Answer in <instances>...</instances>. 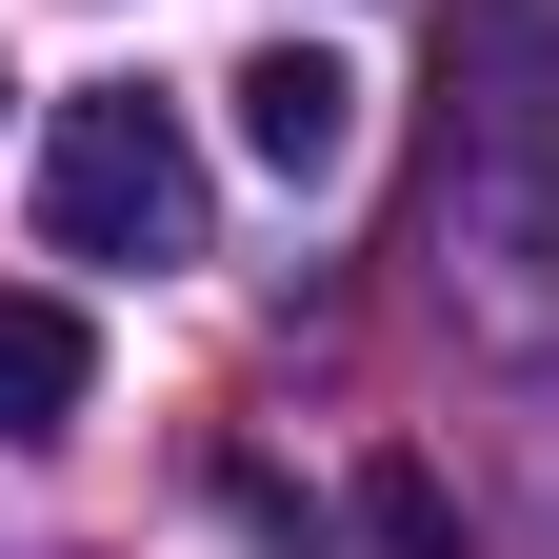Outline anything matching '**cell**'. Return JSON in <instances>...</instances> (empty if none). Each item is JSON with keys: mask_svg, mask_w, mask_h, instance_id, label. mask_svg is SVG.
<instances>
[{"mask_svg": "<svg viewBox=\"0 0 559 559\" xmlns=\"http://www.w3.org/2000/svg\"><path fill=\"white\" fill-rule=\"evenodd\" d=\"M479 221H520V260H539V320H559V40L520 21H460V180H440V240H479Z\"/></svg>", "mask_w": 559, "mask_h": 559, "instance_id": "6da1fadb", "label": "cell"}, {"mask_svg": "<svg viewBox=\"0 0 559 559\" xmlns=\"http://www.w3.org/2000/svg\"><path fill=\"white\" fill-rule=\"evenodd\" d=\"M40 240L60 260H200V140L160 120V100H60V140H40Z\"/></svg>", "mask_w": 559, "mask_h": 559, "instance_id": "7a4b0ae2", "label": "cell"}, {"mask_svg": "<svg viewBox=\"0 0 559 559\" xmlns=\"http://www.w3.org/2000/svg\"><path fill=\"white\" fill-rule=\"evenodd\" d=\"M221 100H240V160H260V180H300V200H320L340 160H360V81H340L320 40H260Z\"/></svg>", "mask_w": 559, "mask_h": 559, "instance_id": "3957f363", "label": "cell"}, {"mask_svg": "<svg viewBox=\"0 0 559 559\" xmlns=\"http://www.w3.org/2000/svg\"><path fill=\"white\" fill-rule=\"evenodd\" d=\"M81 400H100V320L40 300V280H0V440H60Z\"/></svg>", "mask_w": 559, "mask_h": 559, "instance_id": "277c9868", "label": "cell"}]
</instances>
